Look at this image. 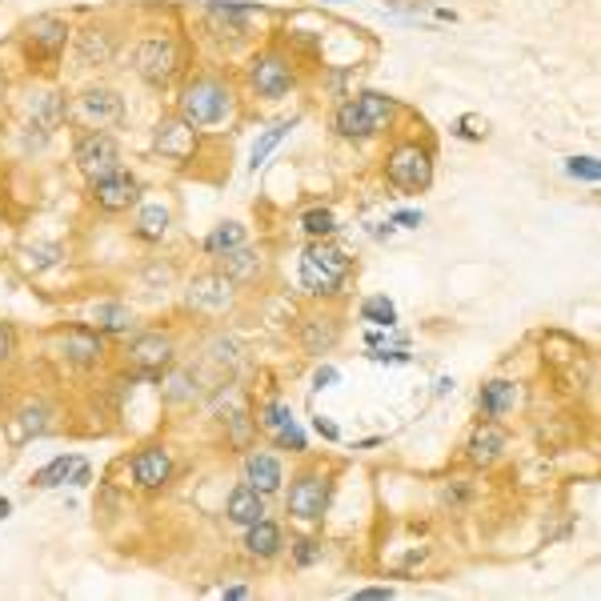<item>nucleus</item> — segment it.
Instances as JSON below:
<instances>
[{
	"instance_id": "c03bdc74",
	"label": "nucleus",
	"mask_w": 601,
	"mask_h": 601,
	"mask_svg": "<svg viewBox=\"0 0 601 601\" xmlns=\"http://www.w3.org/2000/svg\"><path fill=\"white\" fill-rule=\"evenodd\" d=\"M8 357H13V329L0 325V365H5Z\"/></svg>"
},
{
	"instance_id": "79ce46f5",
	"label": "nucleus",
	"mask_w": 601,
	"mask_h": 601,
	"mask_svg": "<svg viewBox=\"0 0 601 601\" xmlns=\"http://www.w3.org/2000/svg\"><path fill=\"white\" fill-rule=\"evenodd\" d=\"M337 377H341V373L333 369V365H321V369L313 373V385H317V389H329V385H333Z\"/></svg>"
},
{
	"instance_id": "473e14b6",
	"label": "nucleus",
	"mask_w": 601,
	"mask_h": 601,
	"mask_svg": "<svg viewBox=\"0 0 601 601\" xmlns=\"http://www.w3.org/2000/svg\"><path fill=\"white\" fill-rule=\"evenodd\" d=\"M293 124H297V121H281V124H273V129H269L265 137H261V141H257V145H253V157H249V168H261L269 152H273V149L281 145L285 137H289V129H293Z\"/></svg>"
},
{
	"instance_id": "e433bc0d",
	"label": "nucleus",
	"mask_w": 601,
	"mask_h": 601,
	"mask_svg": "<svg viewBox=\"0 0 601 601\" xmlns=\"http://www.w3.org/2000/svg\"><path fill=\"white\" fill-rule=\"evenodd\" d=\"M49 409L44 405H29V409H21V437H37V433H44L49 429Z\"/></svg>"
},
{
	"instance_id": "6e6552de",
	"label": "nucleus",
	"mask_w": 601,
	"mask_h": 601,
	"mask_svg": "<svg viewBox=\"0 0 601 601\" xmlns=\"http://www.w3.org/2000/svg\"><path fill=\"white\" fill-rule=\"evenodd\" d=\"M285 505H289V514L297 517V522H321V514H325V505H329V481L321 478V473H301L289 486Z\"/></svg>"
},
{
	"instance_id": "2f4dec72",
	"label": "nucleus",
	"mask_w": 601,
	"mask_h": 601,
	"mask_svg": "<svg viewBox=\"0 0 601 601\" xmlns=\"http://www.w3.org/2000/svg\"><path fill=\"white\" fill-rule=\"evenodd\" d=\"M21 257H24V269H29V273H44V269L65 261V249L60 245H24Z\"/></svg>"
},
{
	"instance_id": "f257e3e1",
	"label": "nucleus",
	"mask_w": 601,
	"mask_h": 601,
	"mask_svg": "<svg viewBox=\"0 0 601 601\" xmlns=\"http://www.w3.org/2000/svg\"><path fill=\"white\" fill-rule=\"evenodd\" d=\"M349 273H353V257L329 241H313L301 253V285L313 297H337Z\"/></svg>"
},
{
	"instance_id": "ddd939ff",
	"label": "nucleus",
	"mask_w": 601,
	"mask_h": 601,
	"mask_svg": "<svg viewBox=\"0 0 601 601\" xmlns=\"http://www.w3.org/2000/svg\"><path fill=\"white\" fill-rule=\"evenodd\" d=\"M24 41H29V52H32V57L52 60V57H60V52H65L68 24L60 21V16H52V13L32 16L29 29H24Z\"/></svg>"
},
{
	"instance_id": "412c9836",
	"label": "nucleus",
	"mask_w": 601,
	"mask_h": 601,
	"mask_svg": "<svg viewBox=\"0 0 601 601\" xmlns=\"http://www.w3.org/2000/svg\"><path fill=\"white\" fill-rule=\"evenodd\" d=\"M93 321H96L101 333L124 337V333H132V325H137V313H132L129 305H121V301H101L93 309Z\"/></svg>"
},
{
	"instance_id": "f3484780",
	"label": "nucleus",
	"mask_w": 601,
	"mask_h": 601,
	"mask_svg": "<svg viewBox=\"0 0 601 601\" xmlns=\"http://www.w3.org/2000/svg\"><path fill=\"white\" fill-rule=\"evenodd\" d=\"M113 52H116V41H113L109 29H101V24H88V29L77 37L80 65H109Z\"/></svg>"
},
{
	"instance_id": "ea45409f",
	"label": "nucleus",
	"mask_w": 601,
	"mask_h": 601,
	"mask_svg": "<svg viewBox=\"0 0 601 601\" xmlns=\"http://www.w3.org/2000/svg\"><path fill=\"white\" fill-rule=\"evenodd\" d=\"M277 437V445H281V450H289V453H301L305 450V433L297 429V421H293V425H285L281 433H273Z\"/></svg>"
},
{
	"instance_id": "aec40b11",
	"label": "nucleus",
	"mask_w": 601,
	"mask_h": 601,
	"mask_svg": "<svg viewBox=\"0 0 601 601\" xmlns=\"http://www.w3.org/2000/svg\"><path fill=\"white\" fill-rule=\"evenodd\" d=\"M217 269L229 277V281H253V277L261 273V253L237 245V249H229V253L217 257Z\"/></svg>"
},
{
	"instance_id": "39448f33",
	"label": "nucleus",
	"mask_w": 601,
	"mask_h": 601,
	"mask_svg": "<svg viewBox=\"0 0 601 601\" xmlns=\"http://www.w3.org/2000/svg\"><path fill=\"white\" fill-rule=\"evenodd\" d=\"M177 65H181V57H177V44L168 37H149V41L137 44V52H132V73L145 80L149 88L173 85Z\"/></svg>"
},
{
	"instance_id": "7c9ffc66",
	"label": "nucleus",
	"mask_w": 601,
	"mask_h": 601,
	"mask_svg": "<svg viewBox=\"0 0 601 601\" xmlns=\"http://www.w3.org/2000/svg\"><path fill=\"white\" fill-rule=\"evenodd\" d=\"M165 229H168V209L165 205H149V209H141V217H137V237L141 241H160L165 237Z\"/></svg>"
},
{
	"instance_id": "3c124183",
	"label": "nucleus",
	"mask_w": 601,
	"mask_h": 601,
	"mask_svg": "<svg viewBox=\"0 0 601 601\" xmlns=\"http://www.w3.org/2000/svg\"><path fill=\"white\" fill-rule=\"evenodd\" d=\"M8 509H13V505H8V501L0 497V522H5V517H8Z\"/></svg>"
},
{
	"instance_id": "cd10ccee",
	"label": "nucleus",
	"mask_w": 601,
	"mask_h": 601,
	"mask_svg": "<svg viewBox=\"0 0 601 601\" xmlns=\"http://www.w3.org/2000/svg\"><path fill=\"white\" fill-rule=\"evenodd\" d=\"M361 321H369L373 329H393V325H397V305L385 297V293L365 297L361 301Z\"/></svg>"
},
{
	"instance_id": "0eeeda50",
	"label": "nucleus",
	"mask_w": 601,
	"mask_h": 601,
	"mask_svg": "<svg viewBox=\"0 0 601 601\" xmlns=\"http://www.w3.org/2000/svg\"><path fill=\"white\" fill-rule=\"evenodd\" d=\"M249 85H253V93L265 96V101H281V96L297 85V73H293L289 57H281V52H261V57H253V65H249Z\"/></svg>"
},
{
	"instance_id": "b1692460",
	"label": "nucleus",
	"mask_w": 601,
	"mask_h": 601,
	"mask_svg": "<svg viewBox=\"0 0 601 601\" xmlns=\"http://www.w3.org/2000/svg\"><path fill=\"white\" fill-rule=\"evenodd\" d=\"M514 401H517L514 381H489V385H481V393H478V405L486 417H505L509 409H514Z\"/></svg>"
},
{
	"instance_id": "a18cd8bd",
	"label": "nucleus",
	"mask_w": 601,
	"mask_h": 601,
	"mask_svg": "<svg viewBox=\"0 0 601 601\" xmlns=\"http://www.w3.org/2000/svg\"><path fill=\"white\" fill-rule=\"evenodd\" d=\"M313 429H317V433L321 437H325V442H337V425H333V421H325V417H317V421H313Z\"/></svg>"
},
{
	"instance_id": "5701e85b",
	"label": "nucleus",
	"mask_w": 601,
	"mask_h": 601,
	"mask_svg": "<svg viewBox=\"0 0 601 601\" xmlns=\"http://www.w3.org/2000/svg\"><path fill=\"white\" fill-rule=\"evenodd\" d=\"M65 116H68L65 93H44L41 101L32 105V129H41V132H57L60 124H65Z\"/></svg>"
},
{
	"instance_id": "2eb2a0df",
	"label": "nucleus",
	"mask_w": 601,
	"mask_h": 601,
	"mask_svg": "<svg viewBox=\"0 0 601 601\" xmlns=\"http://www.w3.org/2000/svg\"><path fill=\"white\" fill-rule=\"evenodd\" d=\"M168 478H173V457H168L165 445H145L132 457V481L141 489H160L168 486Z\"/></svg>"
},
{
	"instance_id": "dca6fc26",
	"label": "nucleus",
	"mask_w": 601,
	"mask_h": 601,
	"mask_svg": "<svg viewBox=\"0 0 601 601\" xmlns=\"http://www.w3.org/2000/svg\"><path fill=\"white\" fill-rule=\"evenodd\" d=\"M152 145H157L160 157H168V160H177V165H185V160L193 157V145H196L193 124H185L181 116H173V121H160L157 132H152Z\"/></svg>"
},
{
	"instance_id": "37998d69",
	"label": "nucleus",
	"mask_w": 601,
	"mask_h": 601,
	"mask_svg": "<svg viewBox=\"0 0 601 601\" xmlns=\"http://www.w3.org/2000/svg\"><path fill=\"white\" fill-rule=\"evenodd\" d=\"M393 225H401V229H417V225H421V213H414V209L393 213Z\"/></svg>"
},
{
	"instance_id": "6ab92c4d",
	"label": "nucleus",
	"mask_w": 601,
	"mask_h": 601,
	"mask_svg": "<svg viewBox=\"0 0 601 601\" xmlns=\"http://www.w3.org/2000/svg\"><path fill=\"white\" fill-rule=\"evenodd\" d=\"M245 481L257 493H277V489H281V465H277V457L249 453L245 457Z\"/></svg>"
},
{
	"instance_id": "7ed1b4c3",
	"label": "nucleus",
	"mask_w": 601,
	"mask_h": 601,
	"mask_svg": "<svg viewBox=\"0 0 601 601\" xmlns=\"http://www.w3.org/2000/svg\"><path fill=\"white\" fill-rule=\"evenodd\" d=\"M393 113H397V101H393V96L377 93V88H365V93H357V101H345L337 109L333 129L349 141H369L381 129H389Z\"/></svg>"
},
{
	"instance_id": "8fccbe9b",
	"label": "nucleus",
	"mask_w": 601,
	"mask_h": 601,
	"mask_svg": "<svg viewBox=\"0 0 601 601\" xmlns=\"http://www.w3.org/2000/svg\"><path fill=\"white\" fill-rule=\"evenodd\" d=\"M437 393H442V397H445V393H453V381H450V377H437Z\"/></svg>"
},
{
	"instance_id": "393cba45",
	"label": "nucleus",
	"mask_w": 601,
	"mask_h": 601,
	"mask_svg": "<svg viewBox=\"0 0 601 601\" xmlns=\"http://www.w3.org/2000/svg\"><path fill=\"white\" fill-rule=\"evenodd\" d=\"M337 337H341V329H337L333 317H309L301 325V345L309 349V353H325V349H333Z\"/></svg>"
},
{
	"instance_id": "9b49d317",
	"label": "nucleus",
	"mask_w": 601,
	"mask_h": 601,
	"mask_svg": "<svg viewBox=\"0 0 601 601\" xmlns=\"http://www.w3.org/2000/svg\"><path fill=\"white\" fill-rule=\"evenodd\" d=\"M88 193H93V205H96V209H105V213H124L129 205H137L141 185H137V177H129L124 168H116V173H109V177H101V181L88 185Z\"/></svg>"
},
{
	"instance_id": "4c0bfd02",
	"label": "nucleus",
	"mask_w": 601,
	"mask_h": 601,
	"mask_svg": "<svg viewBox=\"0 0 601 601\" xmlns=\"http://www.w3.org/2000/svg\"><path fill=\"white\" fill-rule=\"evenodd\" d=\"M453 132L461 141H481V137H486V121H481V116H457Z\"/></svg>"
},
{
	"instance_id": "bb28decb",
	"label": "nucleus",
	"mask_w": 601,
	"mask_h": 601,
	"mask_svg": "<svg viewBox=\"0 0 601 601\" xmlns=\"http://www.w3.org/2000/svg\"><path fill=\"white\" fill-rule=\"evenodd\" d=\"M257 8L253 5H232V0H209V16L217 29H229V32H245V24L253 21Z\"/></svg>"
},
{
	"instance_id": "a878e982",
	"label": "nucleus",
	"mask_w": 601,
	"mask_h": 601,
	"mask_svg": "<svg viewBox=\"0 0 601 601\" xmlns=\"http://www.w3.org/2000/svg\"><path fill=\"white\" fill-rule=\"evenodd\" d=\"M245 550L253 553V558H273V553L281 550V529L273 522H265V517L245 525Z\"/></svg>"
},
{
	"instance_id": "4be33fe9",
	"label": "nucleus",
	"mask_w": 601,
	"mask_h": 601,
	"mask_svg": "<svg viewBox=\"0 0 601 601\" xmlns=\"http://www.w3.org/2000/svg\"><path fill=\"white\" fill-rule=\"evenodd\" d=\"M501 453H505V433H501L497 425L473 429V437H469V461L473 465H493Z\"/></svg>"
},
{
	"instance_id": "f8f14e48",
	"label": "nucleus",
	"mask_w": 601,
	"mask_h": 601,
	"mask_svg": "<svg viewBox=\"0 0 601 601\" xmlns=\"http://www.w3.org/2000/svg\"><path fill=\"white\" fill-rule=\"evenodd\" d=\"M173 337H165V333H141V337H132L129 341V361L137 365L145 377H160L173 365Z\"/></svg>"
},
{
	"instance_id": "423d86ee",
	"label": "nucleus",
	"mask_w": 601,
	"mask_h": 601,
	"mask_svg": "<svg viewBox=\"0 0 601 601\" xmlns=\"http://www.w3.org/2000/svg\"><path fill=\"white\" fill-rule=\"evenodd\" d=\"M73 160H77L80 173L88 177V185H93V181H101V177H109V173H116V168H121V145H116L113 132L88 129L85 137L77 141Z\"/></svg>"
},
{
	"instance_id": "de8ad7c7",
	"label": "nucleus",
	"mask_w": 601,
	"mask_h": 601,
	"mask_svg": "<svg viewBox=\"0 0 601 601\" xmlns=\"http://www.w3.org/2000/svg\"><path fill=\"white\" fill-rule=\"evenodd\" d=\"M68 481H73V486H85V481H88V465H85V461H77V469L68 473Z\"/></svg>"
},
{
	"instance_id": "58836bf2",
	"label": "nucleus",
	"mask_w": 601,
	"mask_h": 601,
	"mask_svg": "<svg viewBox=\"0 0 601 601\" xmlns=\"http://www.w3.org/2000/svg\"><path fill=\"white\" fill-rule=\"evenodd\" d=\"M321 558V545L313 542V537H301V542H293V561L301 565V569H309L313 561Z\"/></svg>"
},
{
	"instance_id": "c9c22d12",
	"label": "nucleus",
	"mask_w": 601,
	"mask_h": 601,
	"mask_svg": "<svg viewBox=\"0 0 601 601\" xmlns=\"http://www.w3.org/2000/svg\"><path fill=\"white\" fill-rule=\"evenodd\" d=\"M565 173H569L573 181H589V185L601 181V165L594 157H569L565 160Z\"/></svg>"
},
{
	"instance_id": "09e8293b",
	"label": "nucleus",
	"mask_w": 601,
	"mask_h": 601,
	"mask_svg": "<svg viewBox=\"0 0 601 601\" xmlns=\"http://www.w3.org/2000/svg\"><path fill=\"white\" fill-rule=\"evenodd\" d=\"M221 597H249V589L245 586H229V589H221Z\"/></svg>"
},
{
	"instance_id": "1a4fd4ad",
	"label": "nucleus",
	"mask_w": 601,
	"mask_h": 601,
	"mask_svg": "<svg viewBox=\"0 0 601 601\" xmlns=\"http://www.w3.org/2000/svg\"><path fill=\"white\" fill-rule=\"evenodd\" d=\"M57 349L68 365H77V369H93V365L105 357V337H101V329L68 325V329L57 333Z\"/></svg>"
},
{
	"instance_id": "72a5a7b5",
	"label": "nucleus",
	"mask_w": 601,
	"mask_h": 601,
	"mask_svg": "<svg viewBox=\"0 0 601 601\" xmlns=\"http://www.w3.org/2000/svg\"><path fill=\"white\" fill-rule=\"evenodd\" d=\"M301 229L309 232L313 241H325L329 232L337 229V217H333V209H309V213H305V217H301Z\"/></svg>"
},
{
	"instance_id": "9d476101",
	"label": "nucleus",
	"mask_w": 601,
	"mask_h": 601,
	"mask_svg": "<svg viewBox=\"0 0 601 601\" xmlns=\"http://www.w3.org/2000/svg\"><path fill=\"white\" fill-rule=\"evenodd\" d=\"M77 116L88 124V129H105V124H116L124 116V101L116 96V88L93 85L77 96Z\"/></svg>"
},
{
	"instance_id": "c85d7f7f",
	"label": "nucleus",
	"mask_w": 601,
	"mask_h": 601,
	"mask_svg": "<svg viewBox=\"0 0 601 601\" xmlns=\"http://www.w3.org/2000/svg\"><path fill=\"white\" fill-rule=\"evenodd\" d=\"M237 245H245V225H237V221H225V225H217L205 237V253H213V257L229 253Z\"/></svg>"
},
{
	"instance_id": "f03ea898",
	"label": "nucleus",
	"mask_w": 601,
	"mask_h": 601,
	"mask_svg": "<svg viewBox=\"0 0 601 601\" xmlns=\"http://www.w3.org/2000/svg\"><path fill=\"white\" fill-rule=\"evenodd\" d=\"M232 113V93L225 80L217 77H196L188 80L177 96V116L193 129H209V124H221Z\"/></svg>"
},
{
	"instance_id": "49530a36",
	"label": "nucleus",
	"mask_w": 601,
	"mask_h": 601,
	"mask_svg": "<svg viewBox=\"0 0 601 601\" xmlns=\"http://www.w3.org/2000/svg\"><path fill=\"white\" fill-rule=\"evenodd\" d=\"M361 601H385V597H393V589H381V586H373V589H361V594H357Z\"/></svg>"
},
{
	"instance_id": "c756f323",
	"label": "nucleus",
	"mask_w": 601,
	"mask_h": 601,
	"mask_svg": "<svg viewBox=\"0 0 601 601\" xmlns=\"http://www.w3.org/2000/svg\"><path fill=\"white\" fill-rule=\"evenodd\" d=\"M77 461H80V457H73V453H65V457H52V461L44 465V469L37 473V478H32V486H37V489L65 486V481H68V473L77 469Z\"/></svg>"
},
{
	"instance_id": "20e7f679",
	"label": "nucleus",
	"mask_w": 601,
	"mask_h": 601,
	"mask_svg": "<svg viewBox=\"0 0 601 601\" xmlns=\"http://www.w3.org/2000/svg\"><path fill=\"white\" fill-rule=\"evenodd\" d=\"M385 177L401 193H425L433 185V152L425 145H417V141H401L385 157Z\"/></svg>"
},
{
	"instance_id": "a211bd4d",
	"label": "nucleus",
	"mask_w": 601,
	"mask_h": 601,
	"mask_svg": "<svg viewBox=\"0 0 601 601\" xmlns=\"http://www.w3.org/2000/svg\"><path fill=\"white\" fill-rule=\"evenodd\" d=\"M225 514H229V522H237V525L261 522V517H265V493H257L253 486H237L229 493Z\"/></svg>"
},
{
	"instance_id": "4468645a",
	"label": "nucleus",
	"mask_w": 601,
	"mask_h": 601,
	"mask_svg": "<svg viewBox=\"0 0 601 601\" xmlns=\"http://www.w3.org/2000/svg\"><path fill=\"white\" fill-rule=\"evenodd\" d=\"M229 301H232V281H229L225 273H221V269L193 277V285H188V305H193V309L221 313Z\"/></svg>"
},
{
	"instance_id": "f704fd0d",
	"label": "nucleus",
	"mask_w": 601,
	"mask_h": 601,
	"mask_svg": "<svg viewBox=\"0 0 601 601\" xmlns=\"http://www.w3.org/2000/svg\"><path fill=\"white\" fill-rule=\"evenodd\" d=\"M257 421H261V429H269V433H281L285 425H293V409L285 401H269Z\"/></svg>"
},
{
	"instance_id": "a19ab883",
	"label": "nucleus",
	"mask_w": 601,
	"mask_h": 601,
	"mask_svg": "<svg viewBox=\"0 0 601 601\" xmlns=\"http://www.w3.org/2000/svg\"><path fill=\"white\" fill-rule=\"evenodd\" d=\"M165 393H168V401H188L196 393V385L188 389V373H173V377H168V389Z\"/></svg>"
}]
</instances>
